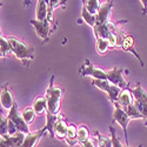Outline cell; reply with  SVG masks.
<instances>
[{
    "instance_id": "1",
    "label": "cell",
    "mask_w": 147,
    "mask_h": 147,
    "mask_svg": "<svg viewBox=\"0 0 147 147\" xmlns=\"http://www.w3.org/2000/svg\"><path fill=\"white\" fill-rule=\"evenodd\" d=\"M64 95V90L54 85V76L51 77L50 86L46 91V99H47V113H51L53 115L60 114L61 107V99Z\"/></svg>"
},
{
    "instance_id": "2",
    "label": "cell",
    "mask_w": 147,
    "mask_h": 147,
    "mask_svg": "<svg viewBox=\"0 0 147 147\" xmlns=\"http://www.w3.org/2000/svg\"><path fill=\"white\" fill-rule=\"evenodd\" d=\"M8 40L11 42L12 53H13L19 60L24 61V63L30 61V60H33V58H34L33 47L28 46L27 44H25L24 41L14 38V36H8Z\"/></svg>"
},
{
    "instance_id": "3",
    "label": "cell",
    "mask_w": 147,
    "mask_h": 147,
    "mask_svg": "<svg viewBox=\"0 0 147 147\" xmlns=\"http://www.w3.org/2000/svg\"><path fill=\"white\" fill-rule=\"evenodd\" d=\"M79 76L81 77H92L96 80H107V71L95 67L88 59L85 60V64L79 69Z\"/></svg>"
},
{
    "instance_id": "4",
    "label": "cell",
    "mask_w": 147,
    "mask_h": 147,
    "mask_svg": "<svg viewBox=\"0 0 147 147\" xmlns=\"http://www.w3.org/2000/svg\"><path fill=\"white\" fill-rule=\"evenodd\" d=\"M91 84L93 85V86H95L98 88H100L101 91H104L107 94L109 101H111L112 104H114V102L118 101L119 94L121 92V88H119L118 86L111 84V82L107 81V80H96V79H93Z\"/></svg>"
},
{
    "instance_id": "5",
    "label": "cell",
    "mask_w": 147,
    "mask_h": 147,
    "mask_svg": "<svg viewBox=\"0 0 147 147\" xmlns=\"http://www.w3.org/2000/svg\"><path fill=\"white\" fill-rule=\"evenodd\" d=\"M7 118H8L9 121H12V122H13V124L16 125V127H17V129H18L19 132L25 133V134H30V133H31V131H30V125L27 124L25 120H24L22 115L19 113L18 104H17V102L13 105V107L9 109V113H8Z\"/></svg>"
},
{
    "instance_id": "6",
    "label": "cell",
    "mask_w": 147,
    "mask_h": 147,
    "mask_svg": "<svg viewBox=\"0 0 147 147\" xmlns=\"http://www.w3.org/2000/svg\"><path fill=\"white\" fill-rule=\"evenodd\" d=\"M114 106V113H113V120L117 121L118 124L121 126V128L124 129L125 132V140H126V145H129V141H128V134H127V125L128 122L132 120L131 117L127 114V112L122 108L118 102H114L113 104Z\"/></svg>"
},
{
    "instance_id": "7",
    "label": "cell",
    "mask_w": 147,
    "mask_h": 147,
    "mask_svg": "<svg viewBox=\"0 0 147 147\" xmlns=\"http://www.w3.org/2000/svg\"><path fill=\"white\" fill-rule=\"evenodd\" d=\"M124 72H126V71H124L122 68L113 67L112 69L107 71V81L115 85V86H118L121 90H125V88L129 87L128 82L124 79V77H122V73Z\"/></svg>"
},
{
    "instance_id": "8",
    "label": "cell",
    "mask_w": 147,
    "mask_h": 147,
    "mask_svg": "<svg viewBox=\"0 0 147 147\" xmlns=\"http://www.w3.org/2000/svg\"><path fill=\"white\" fill-rule=\"evenodd\" d=\"M119 26L118 24H113V22H107L104 25H99V26H94L93 31H94V35L95 38H102V39H108L112 34L117 33L119 31Z\"/></svg>"
},
{
    "instance_id": "9",
    "label": "cell",
    "mask_w": 147,
    "mask_h": 147,
    "mask_svg": "<svg viewBox=\"0 0 147 147\" xmlns=\"http://www.w3.org/2000/svg\"><path fill=\"white\" fill-rule=\"evenodd\" d=\"M31 25L33 26L35 33L38 34L39 38H41L44 40V42H46L50 39V34H51V22L46 20V21H39L36 19H32L31 20Z\"/></svg>"
},
{
    "instance_id": "10",
    "label": "cell",
    "mask_w": 147,
    "mask_h": 147,
    "mask_svg": "<svg viewBox=\"0 0 147 147\" xmlns=\"http://www.w3.org/2000/svg\"><path fill=\"white\" fill-rule=\"evenodd\" d=\"M113 8V1L108 0L107 3L102 4L100 9L98 11V13L95 16V26L104 25V24L109 22V17H111V12Z\"/></svg>"
},
{
    "instance_id": "11",
    "label": "cell",
    "mask_w": 147,
    "mask_h": 147,
    "mask_svg": "<svg viewBox=\"0 0 147 147\" xmlns=\"http://www.w3.org/2000/svg\"><path fill=\"white\" fill-rule=\"evenodd\" d=\"M47 132L46 127L44 126L41 129L35 131V132H31L30 134H26V138L24 140V144L21 145V147H36L39 140L44 137V134Z\"/></svg>"
},
{
    "instance_id": "12",
    "label": "cell",
    "mask_w": 147,
    "mask_h": 147,
    "mask_svg": "<svg viewBox=\"0 0 147 147\" xmlns=\"http://www.w3.org/2000/svg\"><path fill=\"white\" fill-rule=\"evenodd\" d=\"M0 101H1V106L5 109H8V111L16 104L13 94L11 93V91L8 88V84H5L4 86L1 87V93H0Z\"/></svg>"
},
{
    "instance_id": "13",
    "label": "cell",
    "mask_w": 147,
    "mask_h": 147,
    "mask_svg": "<svg viewBox=\"0 0 147 147\" xmlns=\"http://www.w3.org/2000/svg\"><path fill=\"white\" fill-rule=\"evenodd\" d=\"M67 132H68V124L64 119V117L59 114L58 120H57L55 125H54V136H55L57 139L63 140V139L66 138Z\"/></svg>"
},
{
    "instance_id": "14",
    "label": "cell",
    "mask_w": 147,
    "mask_h": 147,
    "mask_svg": "<svg viewBox=\"0 0 147 147\" xmlns=\"http://www.w3.org/2000/svg\"><path fill=\"white\" fill-rule=\"evenodd\" d=\"M35 19L39 21L48 20V4L45 0H38L35 7Z\"/></svg>"
},
{
    "instance_id": "15",
    "label": "cell",
    "mask_w": 147,
    "mask_h": 147,
    "mask_svg": "<svg viewBox=\"0 0 147 147\" xmlns=\"http://www.w3.org/2000/svg\"><path fill=\"white\" fill-rule=\"evenodd\" d=\"M122 108H125L132 104H134V98L132 94V90L129 87L125 88V90H121L119 98H118V101H117Z\"/></svg>"
},
{
    "instance_id": "16",
    "label": "cell",
    "mask_w": 147,
    "mask_h": 147,
    "mask_svg": "<svg viewBox=\"0 0 147 147\" xmlns=\"http://www.w3.org/2000/svg\"><path fill=\"white\" fill-rule=\"evenodd\" d=\"M120 48H122V50H125V51H129V52H132L134 55H136V57L139 59L141 66H144V63H142V60H141L140 55L137 53L136 48H134V39H133V36L126 34V35H125V38L122 39V41H121V44H120Z\"/></svg>"
},
{
    "instance_id": "17",
    "label": "cell",
    "mask_w": 147,
    "mask_h": 147,
    "mask_svg": "<svg viewBox=\"0 0 147 147\" xmlns=\"http://www.w3.org/2000/svg\"><path fill=\"white\" fill-rule=\"evenodd\" d=\"M65 141L69 147H74L77 144H79L78 140V127L74 124H68V132L65 138Z\"/></svg>"
},
{
    "instance_id": "18",
    "label": "cell",
    "mask_w": 147,
    "mask_h": 147,
    "mask_svg": "<svg viewBox=\"0 0 147 147\" xmlns=\"http://www.w3.org/2000/svg\"><path fill=\"white\" fill-rule=\"evenodd\" d=\"M32 107L34 109V112L36 113V115H42L45 113H47V99L46 96H38L36 99L33 101Z\"/></svg>"
},
{
    "instance_id": "19",
    "label": "cell",
    "mask_w": 147,
    "mask_h": 147,
    "mask_svg": "<svg viewBox=\"0 0 147 147\" xmlns=\"http://www.w3.org/2000/svg\"><path fill=\"white\" fill-rule=\"evenodd\" d=\"M132 94L134 98V104H145L147 102V92L141 87L140 82H137L136 88L132 90Z\"/></svg>"
},
{
    "instance_id": "20",
    "label": "cell",
    "mask_w": 147,
    "mask_h": 147,
    "mask_svg": "<svg viewBox=\"0 0 147 147\" xmlns=\"http://www.w3.org/2000/svg\"><path fill=\"white\" fill-rule=\"evenodd\" d=\"M82 1H84V7L93 16H96L98 11L100 9V7L102 5L100 3V0H82Z\"/></svg>"
},
{
    "instance_id": "21",
    "label": "cell",
    "mask_w": 147,
    "mask_h": 147,
    "mask_svg": "<svg viewBox=\"0 0 147 147\" xmlns=\"http://www.w3.org/2000/svg\"><path fill=\"white\" fill-rule=\"evenodd\" d=\"M58 117L59 115H53L51 113H46V125H45V127H46L47 132L50 133L51 138H55V136H54V125H55V122L58 120Z\"/></svg>"
},
{
    "instance_id": "22",
    "label": "cell",
    "mask_w": 147,
    "mask_h": 147,
    "mask_svg": "<svg viewBox=\"0 0 147 147\" xmlns=\"http://www.w3.org/2000/svg\"><path fill=\"white\" fill-rule=\"evenodd\" d=\"M9 53H12V47L8 36L1 34V36H0V54H1V58H5Z\"/></svg>"
},
{
    "instance_id": "23",
    "label": "cell",
    "mask_w": 147,
    "mask_h": 147,
    "mask_svg": "<svg viewBox=\"0 0 147 147\" xmlns=\"http://www.w3.org/2000/svg\"><path fill=\"white\" fill-rule=\"evenodd\" d=\"M25 138H26V134L25 133H21V132L16 133L14 136H9V134H8V139L11 141L12 147H21V145L24 144V140H25Z\"/></svg>"
},
{
    "instance_id": "24",
    "label": "cell",
    "mask_w": 147,
    "mask_h": 147,
    "mask_svg": "<svg viewBox=\"0 0 147 147\" xmlns=\"http://www.w3.org/2000/svg\"><path fill=\"white\" fill-rule=\"evenodd\" d=\"M94 134H95V139H96V142H98V147H113L112 145V139L108 138L106 136H102L99 132L94 131Z\"/></svg>"
},
{
    "instance_id": "25",
    "label": "cell",
    "mask_w": 147,
    "mask_h": 147,
    "mask_svg": "<svg viewBox=\"0 0 147 147\" xmlns=\"http://www.w3.org/2000/svg\"><path fill=\"white\" fill-rule=\"evenodd\" d=\"M21 115H22L24 120H25L28 125H31V124H33V121H34V119H35V117H36V113L34 112L33 107L31 106V107H26L25 109H24L22 113H21Z\"/></svg>"
},
{
    "instance_id": "26",
    "label": "cell",
    "mask_w": 147,
    "mask_h": 147,
    "mask_svg": "<svg viewBox=\"0 0 147 147\" xmlns=\"http://www.w3.org/2000/svg\"><path fill=\"white\" fill-rule=\"evenodd\" d=\"M127 112V114L131 117V119H144V115L140 113V111L138 109V107L136 106V104H132L127 107L124 108Z\"/></svg>"
},
{
    "instance_id": "27",
    "label": "cell",
    "mask_w": 147,
    "mask_h": 147,
    "mask_svg": "<svg viewBox=\"0 0 147 147\" xmlns=\"http://www.w3.org/2000/svg\"><path fill=\"white\" fill-rule=\"evenodd\" d=\"M95 47H96V51H98V53H99V54H105L109 50V44H108L107 39L98 38Z\"/></svg>"
},
{
    "instance_id": "28",
    "label": "cell",
    "mask_w": 147,
    "mask_h": 147,
    "mask_svg": "<svg viewBox=\"0 0 147 147\" xmlns=\"http://www.w3.org/2000/svg\"><path fill=\"white\" fill-rule=\"evenodd\" d=\"M81 18H82L84 21L86 22L87 25H90L91 27H94V26H95V16L91 14L85 7H82V9H81Z\"/></svg>"
},
{
    "instance_id": "29",
    "label": "cell",
    "mask_w": 147,
    "mask_h": 147,
    "mask_svg": "<svg viewBox=\"0 0 147 147\" xmlns=\"http://www.w3.org/2000/svg\"><path fill=\"white\" fill-rule=\"evenodd\" d=\"M61 5V0H50L48 3V21L52 24L53 21V12Z\"/></svg>"
},
{
    "instance_id": "30",
    "label": "cell",
    "mask_w": 147,
    "mask_h": 147,
    "mask_svg": "<svg viewBox=\"0 0 147 147\" xmlns=\"http://www.w3.org/2000/svg\"><path fill=\"white\" fill-rule=\"evenodd\" d=\"M88 138H91V137H90V131H88V128H87L86 126H84V125L80 126V127H78V140H79V142L87 140Z\"/></svg>"
},
{
    "instance_id": "31",
    "label": "cell",
    "mask_w": 147,
    "mask_h": 147,
    "mask_svg": "<svg viewBox=\"0 0 147 147\" xmlns=\"http://www.w3.org/2000/svg\"><path fill=\"white\" fill-rule=\"evenodd\" d=\"M8 134V118L1 115V120H0V137Z\"/></svg>"
},
{
    "instance_id": "32",
    "label": "cell",
    "mask_w": 147,
    "mask_h": 147,
    "mask_svg": "<svg viewBox=\"0 0 147 147\" xmlns=\"http://www.w3.org/2000/svg\"><path fill=\"white\" fill-rule=\"evenodd\" d=\"M79 145L81 147H98V142L95 138H88L87 140L79 142Z\"/></svg>"
},
{
    "instance_id": "33",
    "label": "cell",
    "mask_w": 147,
    "mask_h": 147,
    "mask_svg": "<svg viewBox=\"0 0 147 147\" xmlns=\"http://www.w3.org/2000/svg\"><path fill=\"white\" fill-rule=\"evenodd\" d=\"M136 106L138 107V109L140 111V113L144 115V119L146 120L145 126L147 127V102H145V104H136Z\"/></svg>"
},
{
    "instance_id": "34",
    "label": "cell",
    "mask_w": 147,
    "mask_h": 147,
    "mask_svg": "<svg viewBox=\"0 0 147 147\" xmlns=\"http://www.w3.org/2000/svg\"><path fill=\"white\" fill-rule=\"evenodd\" d=\"M0 138H1L0 139V147H12L11 141L8 139V134H6V136H1Z\"/></svg>"
},
{
    "instance_id": "35",
    "label": "cell",
    "mask_w": 147,
    "mask_h": 147,
    "mask_svg": "<svg viewBox=\"0 0 147 147\" xmlns=\"http://www.w3.org/2000/svg\"><path fill=\"white\" fill-rule=\"evenodd\" d=\"M141 1V4H142V6H144V11H142V13L147 9V0H140Z\"/></svg>"
},
{
    "instance_id": "36",
    "label": "cell",
    "mask_w": 147,
    "mask_h": 147,
    "mask_svg": "<svg viewBox=\"0 0 147 147\" xmlns=\"http://www.w3.org/2000/svg\"><path fill=\"white\" fill-rule=\"evenodd\" d=\"M30 3H31V0H25V7H27L30 5Z\"/></svg>"
},
{
    "instance_id": "37",
    "label": "cell",
    "mask_w": 147,
    "mask_h": 147,
    "mask_svg": "<svg viewBox=\"0 0 147 147\" xmlns=\"http://www.w3.org/2000/svg\"><path fill=\"white\" fill-rule=\"evenodd\" d=\"M124 147H129V145H124ZM138 147H142V145H139Z\"/></svg>"
},
{
    "instance_id": "38",
    "label": "cell",
    "mask_w": 147,
    "mask_h": 147,
    "mask_svg": "<svg viewBox=\"0 0 147 147\" xmlns=\"http://www.w3.org/2000/svg\"><path fill=\"white\" fill-rule=\"evenodd\" d=\"M45 1H46V3H47V4H48V3H50V0H45Z\"/></svg>"
},
{
    "instance_id": "39",
    "label": "cell",
    "mask_w": 147,
    "mask_h": 147,
    "mask_svg": "<svg viewBox=\"0 0 147 147\" xmlns=\"http://www.w3.org/2000/svg\"><path fill=\"white\" fill-rule=\"evenodd\" d=\"M146 13H147V9H146V11H145V12H144V14H146Z\"/></svg>"
}]
</instances>
